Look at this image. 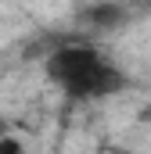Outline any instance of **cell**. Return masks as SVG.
I'll return each mask as SVG.
<instances>
[{"mask_svg": "<svg viewBox=\"0 0 151 154\" xmlns=\"http://www.w3.org/2000/svg\"><path fill=\"white\" fill-rule=\"evenodd\" d=\"M43 68H47V79L61 93L76 97V100L115 97V93H122L130 86L126 72L115 61H108L104 54H97L94 47H86V43H61V47H54L47 54Z\"/></svg>", "mask_w": 151, "mask_h": 154, "instance_id": "cell-1", "label": "cell"}, {"mask_svg": "<svg viewBox=\"0 0 151 154\" xmlns=\"http://www.w3.org/2000/svg\"><path fill=\"white\" fill-rule=\"evenodd\" d=\"M0 154H25V143L18 136H0Z\"/></svg>", "mask_w": 151, "mask_h": 154, "instance_id": "cell-2", "label": "cell"}]
</instances>
